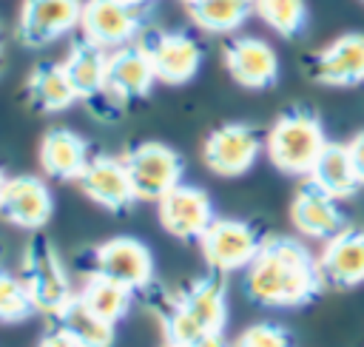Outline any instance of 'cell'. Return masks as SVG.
Here are the masks:
<instances>
[{"label":"cell","instance_id":"obj_1","mask_svg":"<svg viewBox=\"0 0 364 347\" xmlns=\"http://www.w3.org/2000/svg\"><path fill=\"white\" fill-rule=\"evenodd\" d=\"M321 287L318 259L293 236H267L245 267V293L262 307H301Z\"/></svg>","mask_w":364,"mask_h":347},{"label":"cell","instance_id":"obj_2","mask_svg":"<svg viewBox=\"0 0 364 347\" xmlns=\"http://www.w3.org/2000/svg\"><path fill=\"white\" fill-rule=\"evenodd\" d=\"M228 321L225 276L210 270L199 276L165 313V344H199L222 336Z\"/></svg>","mask_w":364,"mask_h":347},{"label":"cell","instance_id":"obj_3","mask_svg":"<svg viewBox=\"0 0 364 347\" xmlns=\"http://www.w3.org/2000/svg\"><path fill=\"white\" fill-rule=\"evenodd\" d=\"M327 145L321 119L307 108H287L264 137L267 159L287 176H307Z\"/></svg>","mask_w":364,"mask_h":347},{"label":"cell","instance_id":"obj_4","mask_svg":"<svg viewBox=\"0 0 364 347\" xmlns=\"http://www.w3.org/2000/svg\"><path fill=\"white\" fill-rule=\"evenodd\" d=\"M20 279L28 290L34 310L46 316H57L77 296L71 290V282H68V273L63 267L57 247L43 233H34L26 242L23 259H20Z\"/></svg>","mask_w":364,"mask_h":347},{"label":"cell","instance_id":"obj_5","mask_svg":"<svg viewBox=\"0 0 364 347\" xmlns=\"http://www.w3.org/2000/svg\"><path fill=\"white\" fill-rule=\"evenodd\" d=\"M122 162H125V171H128L136 202H159L185 176L182 156L171 145L156 142V139L134 145L122 156Z\"/></svg>","mask_w":364,"mask_h":347},{"label":"cell","instance_id":"obj_6","mask_svg":"<svg viewBox=\"0 0 364 347\" xmlns=\"http://www.w3.org/2000/svg\"><path fill=\"white\" fill-rule=\"evenodd\" d=\"M145 9L122 0H82L80 37L105 51L128 46L145 28Z\"/></svg>","mask_w":364,"mask_h":347},{"label":"cell","instance_id":"obj_7","mask_svg":"<svg viewBox=\"0 0 364 347\" xmlns=\"http://www.w3.org/2000/svg\"><path fill=\"white\" fill-rule=\"evenodd\" d=\"M154 68V77L165 85H185L196 77L199 65H202V46L193 34L188 31H162V28H151L142 31V37L136 40Z\"/></svg>","mask_w":364,"mask_h":347},{"label":"cell","instance_id":"obj_8","mask_svg":"<svg viewBox=\"0 0 364 347\" xmlns=\"http://www.w3.org/2000/svg\"><path fill=\"white\" fill-rule=\"evenodd\" d=\"M262 242L264 239L259 236V230L250 222L216 216L210 222V228L202 233L199 250H202L208 267L225 276L233 270H245L256 259Z\"/></svg>","mask_w":364,"mask_h":347},{"label":"cell","instance_id":"obj_9","mask_svg":"<svg viewBox=\"0 0 364 347\" xmlns=\"http://www.w3.org/2000/svg\"><path fill=\"white\" fill-rule=\"evenodd\" d=\"M105 60H108V51L82 37L74 40L65 57L60 60L77 100L85 102L97 119H105L108 114L119 111V105L105 94Z\"/></svg>","mask_w":364,"mask_h":347},{"label":"cell","instance_id":"obj_10","mask_svg":"<svg viewBox=\"0 0 364 347\" xmlns=\"http://www.w3.org/2000/svg\"><path fill=\"white\" fill-rule=\"evenodd\" d=\"M262 154V137L247 122H225L213 128L202 145L205 168L216 176L233 179L247 174Z\"/></svg>","mask_w":364,"mask_h":347},{"label":"cell","instance_id":"obj_11","mask_svg":"<svg viewBox=\"0 0 364 347\" xmlns=\"http://www.w3.org/2000/svg\"><path fill=\"white\" fill-rule=\"evenodd\" d=\"M82 0H23L17 14V40L26 48H46L80 28Z\"/></svg>","mask_w":364,"mask_h":347},{"label":"cell","instance_id":"obj_12","mask_svg":"<svg viewBox=\"0 0 364 347\" xmlns=\"http://www.w3.org/2000/svg\"><path fill=\"white\" fill-rule=\"evenodd\" d=\"M156 216L165 233L182 242H193V239L199 242L202 233L216 219L208 191L199 185H188V182H179L173 191H168L156 202Z\"/></svg>","mask_w":364,"mask_h":347},{"label":"cell","instance_id":"obj_13","mask_svg":"<svg viewBox=\"0 0 364 347\" xmlns=\"http://www.w3.org/2000/svg\"><path fill=\"white\" fill-rule=\"evenodd\" d=\"M94 270L125 284L128 290H142L154 279V256L136 236H111L97 245Z\"/></svg>","mask_w":364,"mask_h":347},{"label":"cell","instance_id":"obj_14","mask_svg":"<svg viewBox=\"0 0 364 347\" xmlns=\"http://www.w3.org/2000/svg\"><path fill=\"white\" fill-rule=\"evenodd\" d=\"M0 216L14 228L40 233L54 216L51 188L34 174L9 176L6 191L0 196Z\"/></svg>","mask_w":364,"mask_h":347},{"label":"cell","instance_id":"obj_15","mask_svg":"<svg viewBox=\"0 0 364 347\" xmlns=\"http://www.w3.org/2000/svg\"><path fill=\"white\" fill-rule=\"evenodd\" d=\"M230 80L247 91H264L279 82V54L262 37H236L222 51Z\"/></svg>","mask_w":364,"mask_h":347},{"label":"cell","instance_id":"obj_16","mask_svg":"<svg viewBox=\"0 0 364 347\" xmlns=\"http://www.w3.org/2000/svg\"><path fill=\"white\" fill-rule=\"evenodd\" d=\"M310 77L330 88H353L364 82V34L347 31L310 57Z\"/></svg>","mask_w":364,"mask_h":347},{"label":"cell","instance_id":"obj_17","mask_svg":"<svg viewBox=\"0 0 364 347\" xmlns=\"http://www.w3.org/2000/svg\"><path fill=\"white\" fill-rule=\"evenodd\" d=\"M154 82H156V77H154L151 60H148L145 48L136 40L108 51V60H105V94L119 108L134 102V100L148 97Z\"/></svg>","mask_w":364,"mask_h":347},{"label":"cell","instance_id":"obj_18","mask_svg":"<svg viewBox=\"0 0 364 347\" xmlns=\"http://www.w3.org/2000/svg\"><path fill=\"white\" fill-rule=\"evenodd\" d=\"M77 185L94 205H100L102 210H111V213H122L136 202L125 162L117 156H108V154L91 156L85 171L80 174Z\"/></svg>","mask_w":364,"mask_h":347},{"label":"cell","instance_id":"obj_19","mask_svg":"<svg viewBox=\"0 0 364 347\" xmlns=\"http://www.w3.org/2000/svg\"><path fill=\"white\" fill-rule=\"evenodd\" d=\"M318 259V270L324 284L350 290L364 282V228L347 225L333 239L324 242Z\"/></svg>","mask_w":364,"mask_h":347},{"label":"cell","instance_id":"obj_20","mask_svg":"<svg viewBox=\"0 0 364 347\" xmlns=\"http://www.w3.org/2000/svg\"><path fill=\"white\" fill-rule=\"evenodd\" d=\"M290 222L301 236L316 239V242H327L338 230L347 228V216L338 208V202L330 199L327 193H321L310 182H304L296 191V196L290 202Z\"/></svg>","mask_w":364,"mask_h":347},{"label":"cell","instance_id":"obj_21","mask_svg":"<svg viewBox=\"0 0 364 347\" xmlns=\"http://www.w3.org/2000/svg\"><path fill=\"white\" fill-rule=\"evenodd\" d=\"M37 156H40V168L46 171V176L63 179V182H77L91 159L88 142L80 134H74L71 128L46 131L40 139Z\"/></svg>","mask_w":364,"mask_h":347},{"label":"cell","instance_id":"obj_22","mask_svg":"<svg viewBox=\"0 0 364 347\" xmlns=\"http://www.w3.org/2000/svg\"><path fill=\"white\" fill-rule=\"evenodd\" d=\"M307 182L316 185L321 193H327L336 202L350 199L358 188H364L358 174H355V168H353L350 151L341 142H327L324 145V151L318 154L313 171L307 174Z\"/></svg>","mask_w":364,"mask_h":347},{"label":"cell","instance_id":"obj_23","mask_svg":"<svg viewBox=\"0 0 364 347\" xmlns=\"http://www.w3.org/2000/svg\"><path fill=\"white\" fill-rule=\"evenodd\" d=\"M26 97L43 114H60L77 102V94L60 63H40L26 77Z\"/></svg>","mask_w":364,"mask_h":347},{"label":"cell","instance_id":"obj_24","mask_svg":"<svg viewBox=\"0 0 364 347\" xmlns=\"http://www.w3.org/2000/svg\"><path fill=\"white\" fill-rule=\"evenodd\" d=\"M131 293L134 290H128L125 284H119V282H114V279H108V276H102V273L94 270V273L85 276V282H82V287H80L77 296L100 319L117 324L128 313V307H131Z\"/></svg>","mask_w":364,"mask_h":347},{"label":"cell","instance_id":"obj_25","mask_svg":"<svg viewBox=\"0 0 364 347\" xmlns=\"http://www.w3.org/2000/svg\"><path fill=\"white\" fill-rule=\"evenodd\" d=\"M54 319H57V324H60L65 333H71L82 347H111V344H114V327H117V324H111V321L100 319L94 310H88L80 296H74Z\"/></svg>","mask_w":364,"mask_h":347},{"label":"cell","instance_id":"obj_26","mask_svg":"<svg viewBox=\"0 0 364 347\" xmlns=\"http://www.w3.org/2000/svg\"><path fill=\"white\" fill-rule=\"evenodd\" d=\"M253 14V0H193L188 3V17L196 28L210 34H230Z\"/></svg>","mask_w":364,"mask_h":347},{"label":"cell","instance_id":"obj_27","mask_svg":"<svg viewBox=\"0 0 364 347\" xmlns=\"http://www.w3.org/2000/svg\"><path fill=\"white\" fill-rule=\"evenodd\" d=\"M253 14L276 34L293 40L301 37L310 20L304 0H253Z\"/></svg>","mask_w":364,"mask_h":347},{"label":"cell","instance_id":"obj_28","mask_svg":"<svg viewBox=\"0 0 364 347\" xmlns=\"http://www.w3.org/2000/svg\"><path fill=\"white\" fill-rule=\"evenodd\" d=\"M31 313H34V304L28 299L23 279L0 267V321L17 324V321H26Z\"/></svg>","mask_w":364,"mask_h":347},{"label":"cell","instance_id":"obj_29","mask_svg":"<svg viewBox=\"0 0 364 347\" xmlns=\"http://www.w3.org/2000/svg\"><path fill=\"white\" fill-rule=\"evenodd\" d=\"M230 347H290V333L273 321H256L245 327Z\"/></svg>","mask_w":364,"mask_h":347},{"label":"cell","instance_id":"obj_30","mask_svg":"<svg viewBox=\"0 0 364 347\" xmlns=\"http://www.w3.org/2000/svg\"><path fill=\"white\" fill-rule=\"evenodd\" d=\"M37 347H82L71 333H65L60 324L54 327V330H48V333H43V338L37 341Z\"/></svg>","mask_w":364,"mask_h":347},{"label":"cell","instance_id":"obj_31","mask_svg":"<svg viewBox=\"0 0 364 347\" xmlns=\"http://www.w3.org/2000/svg\"><path fill=\"white\" fill-rule=\"evenodd\" d=\"M347 151H350V159H353V168H355L361 185H364V131L355 134V137L347 142Z\"/></svg>","mask_w":364,"mask_h":347},{"label":"cell","instance_id":"obj_32","mask_svg":"<svg viewBox=\"0 0 364 347\" xmlns=\"http://www.w3.org/2000/svg\"><path fill=\"white\" fill-rule=\"evenodd\" d=\"M165 347H228L222 336H213V338H205L199 344H165Z\"/></svg>","mask_w":364,"mask_h":347},{"label":"cell","instance_id":"obj_33","mask_svg":"<svg viewBox=\"0 0 364 347\" xmlns=\"http://www.w3.org/2000/svg\"><path fill=\"white\" fill-rule=\"evenodd\" d=\"M6 182H9V176L0 171V196H3V191H6Z\"/></svg>","mask_w":364,"mask_h":347},{"label":"cell","instance_id":"obj_34","mask_svg":"<svg viewBox=\"0 0 364 347\" xmlns=\"http://www.w3.org/2000/svg\"><path fill=\"white\" fill-rule=\"evenodd\" d=\"M122 3H131V6H148V3H154V0H122Z\"/></svg>","mask_w":364,"mask_h":347},{"label":"cell","instance_id":"obj_35","mask_svg":"<svg viewBox=\"0 0 364 347\" xmlns=\"http://www.w3.org/2000/svg\"><path fill=\"white\" fill-rule=\"evenodd\" d=\"M0 51H3V34H0Z\"/></svg>","mask_w":364,"mask_h":347},{"label":"cell","instance_id":"obj_36","mask_svg":"<svg viewBox=\"0 0 364 347\" xmlns=\"http://www.w3.org/2000/svg\"><path fill=\"white\" fill-rule=\"evenodd\" d=\"M182 3H185V6H188V3H193V0H182Z\"/></svg>","mask_w":364,"mask_h":347},{"label":"cell","instance_id":"obj_37","mask_svg":"<svg viewBox=\"0 0 364 347\" xmlns=\"http://www.w3.org/2000/svg\"><path fill=\"white\" fill-rule=\"evenodd\" d=\"M0 63H3V51H0Z\"/></svg>","mask_w":364,"mask_h":347}]
</instances>
